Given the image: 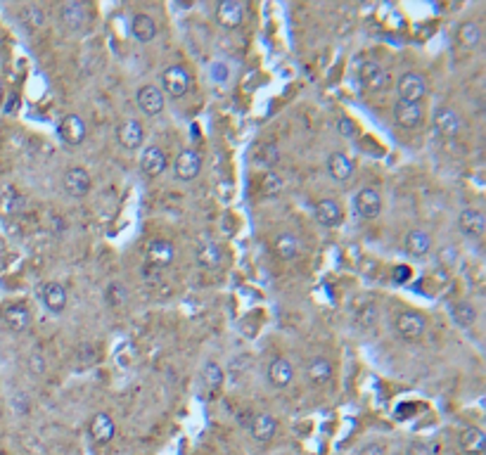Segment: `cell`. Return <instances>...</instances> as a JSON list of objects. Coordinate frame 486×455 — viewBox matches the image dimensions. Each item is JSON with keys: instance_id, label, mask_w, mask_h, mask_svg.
I'll list each match as a JSON object with an SVG mask.
<instances>
[{"instance_id": "1", "label": "cell", "mask_w": 486, "mask_h": 455, "mask_svg": "<svg viewBox=\"0 0 486 455\" xmlns=\"http://www.w3.org/2000/svg\"><path fill=\"white\" fill-rule=\"evenodd\" d=\"M358 81L365 91L380 93L389 86V71L378 62V59H365V62H360V66H358Z\"/></svg>"}, {"instance_id": "2", "label": "cell", "mask_w": 486, "mask_h": 455, "mask_svg": "<svg viewBox=\"0 0 486 455\" xmlns=\"http://www.w3.org/2000/svg\"><path fill=\"white\" fill-rule=\"evenodd\" d=\"M190 86H193V79H190L186 66L181 64L166 66L164 74H161V88H164L161 93L171 95V98H183L190 91Z\"/></svg>"}, {"instance_id": "3", "label": "cell", "mask_w": 486, "mask_h": 455, "mask_svg": "<svg viewBox=\"0 0 486 455\" xmlns=\"http://www.w3.org/2000/svg\"><path fill=\"white\" fill-rule=\"evenodd\" d=\"M396 93H399V100L403 102H420L427 93V81L422 74L406 71L396 81Z\"/></svg>"}, {"instance_id": "4", "label": "cell", "mask_w": 486, "mask_h": 455, "mask_svg": "<svg viewBox=\"0 0 486 455\" xmlns=\"http://www.w3.org/2000/svg\"><path fill=\"white\" fill-rule=\"evenodd\" d=\"M394 121L406 131L420 129L425 121V109L420 102H403L399 100L394 104Z\"/></svg>"}, {"instance_id": "5", "label": "cell", "mask_w": 486, "mask_h": 455, "mask_svg": "<svg viewBox=\"0 0 486 455\" xmlns=\"http://www.w3.org/2000/svg\"><path fill=\"white\" fill-rule=\"evenodd\" d=\"M247 17V3L242 0H223L216 5V21L223 29H238Z\"/></svg>"}, {"instance_id": "6", "label": "cell", "mask_w": 486, "mask_h": 455, "mask_svg": "<svg viewBox=\"0 0 486 455\" xmlns=\"http://www.w3.org/2000/svg\"><path fill=\"white\" fill-rule=\"evenodd\" d=\"M57 136H60V140L64 145L69 147H76L86 140V124L83 119L76 116V114H67L60 121V126H57Z\"/></svg>"}, {"instance_id": "7", "label": "cell", "mask_w": 486, "mask_h": 455, "mask_svg": "<svg viewBox=\"0 0 486 455\" xmlns=\"http://www.w3.org/2000/svg\"><path fill=\"white\" fill-rule=\"evenodd\" d=\"M394 325H396V332H399L406 341L420 339L425 334V327H427L425 318L420 316V313H415V311H403V313H399V318H396Z\"/></svg>"}, {"instance_id": "8", "label": "cell", "mask_w": 486, "mask_h": 455, "mask_svg": "<svg viewBox=\"0 0 486 455\" xmlns=\"http://www.w3.org/2000/svg\"><path fill=\"white\" fill-rule=\"evenodd\" d=\"M173 171H176V178H178V181H195L202 171V156L195 150H183L178 156H176Z\"/></svg>"}, {"instance_id": "9", "label": "cell", "mask_w": 486, "mask_h": 455, "mask_svg": "<svg viewBox=\"0 0 486 455\" xmlns=\"http://www.w3.org/2000/svg\"><path fill=\"white\" fill-rule=\"evenodd\" d=\"M353 209L360 219H378L382 211V197L375 188H363L353 199Z\"/></svg>"}, {"instance_id": "10", "label": "cell", "mask_w": 486, "mask_h": 455, "mask_svg": "<svg viewBox=\"0 0 486 455\" xmlns=\"http://www.w3.org/2000/svg\"><path fill=\"white\" fill-rule=\"evenodd\" d=\"M116 140H119V145L123 147V150H128V152L138 150L145 140L143 126H140L136 119H126V121H121L119 126H116Z\"/></svg>"}, {"instance_id": "11", "label": "cell", "mask_w": 486, "mask_h": 455, "mask_svg": "<svg viewBox=\"0 0 486 455\" xmlns=\"http://www.w3.org/2000/svg\"><path fill=\"white\" fill-rule=\"evenodd\" d=\"M145 259L147 266L154 268V271H161V268L171 266L173 261V244L166 240H152L145 249Z\"/></svg>"}, {"instance_id": "12", "label": "cell", "mask_w": 486, "mask_h": 455, "mask_svg": "<svg viewBox=\"0 0 486 455\" xmlns=\"http://www.w3.org/2000/svg\"><path fill=\"white\" fill-rule=\"evenodd\" d=\"M434 131L441 138H455L460 131V116L458 111L451 107H439L434 111Z\"/></svg>"}, {"instance_id": "13", "label": "cell", "mask_w": 486, "mask_h": 455, "mask_svg": "<svg viewBox=\"0 0 486 455\" xmlns=\"http://www.w3.org/2000/svg\"><path fill=\"white\" fill-rule=\"evenodd\" d=\"M136 100H138L140 111L147 114V116H154V114H159V111L164 109V93H161L159 88L152 86V84H147V86L140 88L138 95H136Z\"/></svg>"}, {"instance_id": "14", "label": "cell", "mask_w": 486, "mask_h": 455, "mask_svg": "<svg viewBox=\"0 0 486 455\" xmlns=\"http://www.w3.org/2000/svg\"><path fill=\"white\" fill-rule=\"evenodd\" d=\"M64 190H67V195L71 197H83L91 192V176H88V171L86 169H81V166H71L67 174H64Z\"/></svg>"}, {"instance_id": "15", "label": "cell", "mask_w": 486, "mask_h": 455, "mask_svg": "<svg viewBox=\"0 0 486 455\" xmlns=\"http://www.w3.org/2000/svg\"><path fill=\"white\" fill-rule=\"evenodd\" d=\"M88 431H91V436H93V441H95V444L105 446V444H109V441L114 439V434H116V424H114L112 415H109V413H95V415H93V420H91V427H88Z\"/></svg>"}, {"instance_id": "16", "label": "cell", "mask_w": 486, "mask_h": 455, "mask_svg": "<svg viewBox=\"0 0 486 455\" xmlns=\"http://www.w3.org/2000/svg\"><path fill=\"white\" fill-rule=\"evenodd\" d=\"M41 301L50 313H62L67 309V289H64L60 282H46L41 287Z\"/></svg>"}, {"instance_id": "17", "label": "cell", "mask_w": 486, "mask_h": 455, "mask_svg": "<svg viewBox=\"0 0 486 455\" xmlns=\"http://www.w3.org/2000/svg\"><path fill=\"white\" fill-rule=\"evenodd\" d=\"M249 431H252V439L259 444H268L270 439L275 436L278 431V422L273 415L268 413H259L252 417V422H249Z\"/></svg>"}, {"instance_id": "18", "label": "cell", "mask_w": 486, "mask_h": 455, "mask_svg": "<svg viewBox=\"0 0 486 455\" xmlns=\"http://www.w3.org/2000/svg\"><path fill=\"white\" fill-rule=\"evenodd\" d=\"M166 169V154L161 147L157 145H152V147H147V150L140 154V171H143L145 176H159L161 171Z\"/></svg>"}, {"instance_id": "19", "label": "cell", "mask_w": 486, "mask_h": 455, "mask_svg": "<svg viewBox=\"0 0 486 455\" xmlns=\"http://www.w3.org/2000/svg\"><path fill=\"white\" fill-rule=\"evenodd\" d=\"M60 19L71 31H81L88 21V10L83 3H64L60 7Z\"/></svg>"}, {"instance_id": "20", "label": "cell", "mask_w": 486, "mask_h": 455, "mask_svg": "<svg viewBox=\"0 0 486 455\" xmlns=\"http://www.w3.org/2000/svg\"><path fill=\"white\" fill-rule=\"evenodd\" d=\"M458 226L462 233L470 237H482L486 230V219L480 209H465V211H460L458 216Z\"/></svg>"}, {"instance_id": "21", "label": "cell", "mask_w": 486, "mask_h": 455, "mask_svg": "<svg viewBox=\"0 0 486 455\" xmlns=\"http://www.w3.org/2000/svg\"><path fill=\"white\" fill-rule=\"evenodd\" d=\"M294 377V370L290 361H285V358H273L268 365V382L275 386V389H285V386H290Z\"/></svg>"}, {"instance_id": "22", "label": "cell", "mask_w": 486, "mask_h": 455, "mask_svg": "<svg viewBox=\"0 0 486 455\" xmlns=\"http://www.w3.org/2000/svg\"><path fill=\"white\" fill-rule=\"evenodd\" d=\"M328 174L333 176L337 183H347L353 176V161L344 152H333L328 156Z\"/></svg>"}, {"instance_id": "23", "label": "cell", "mask_w": 486, "mask_h": 455, "mask_svg": "<svg viewBox=\"0 0 486 455\" xmlns=\"http://www.w3.org/2000/svg\"><path fill=\"white\" fill-rule=\"evenodd\" d=\"M342 206L335 202V199H320L318 204H315V221L320 223V226L325 228H333V226H340L342 223Z\"/></svg>"}, {"instance_id": "24", "label": "cell", "mask_w": 486, "mask_h": 455, "mask_svg": "<svg viewBox=\"0 0 486 455\" xmlns=\"http://www.w3.org/2000/svg\"><path fill=\"white\" fill-rule=\"evenodd\" d=\"M403 247L410 254L413 259H422L427 254L432 251V237L425 233V230H410L406 235V242H403Z\"/></svg>"}, {"instance_id": "25", "label": "cell", "mask_w": 486, "mask_h": 455, "mask_svg": "<svg viewBox=\"0 0 486 455\" xmlns=\"http://www.w3.org/2000/svg\"><path fill=\"white\" fill-rule=\"evenodd\" d=\"M306 377H308V382L315 384V386L330 382V377H333V363L323 356L311 358L306 365Z\"/></svg>"}, {"instance_id": "26", "label": "cell", "mask_w": 486, "mask_h": 455, "mask_svg": "<svg viewBox=\"0 0 486 455\" xmlns=\"http://www.w3.org/2000/svg\"><path fill=\"white\" fill-rule=\"evenodd\" d=\"M460 449L467 455H484L486 451V436L480 427H467L460 431Z\"/></svg>"}, {"instance_id": "27", "label": "cell", "mask_w": 486, "mask_h": 455, "mask_svg": "<svg viewBox=\"0 0 486 455\" xmlns=\"http://www.w3.org/2000/svg\"><path fill=\"white\" fill-rule=\"evenodd\" d=\"M3 320L12 332H24L29 327V323H31V316H29V311L24 309V306L12 304L3 311Z\"/></svg>"}, {"instance_id": "28", "label": "cell", "mask_w": 486, "mask_h": 455, "mask_svg": "<svg viewBox=\"0 0 486 455\" xmlns=\"http://www.w3.org/2000/svg\"><path fill=\"white\" fill-rule=\"evenodd\" d=\"M131 34L136 36V41L140 43H150L157 36V24L150 14H136L133 21H131Z\"/></svg>"}, {"instance_id": "29", "label": "cell", "mask_w": 486, "mask_h": 455, "mask_svg": "<svg viewBox=\"0 0 486 455\" xmlns=\"http://www.w3.org/2000/svg\"><path fill=\"white\" fill-rule=\"evenodd\" d=\"M195 256H197V264H200V268H204V271H216L221 261H223V254H221V249L213 242H202L200 247H197Z\"/></svg>"}, {"instance_id": "30", "label": "cell", "mask_w": 486, "mask_h": 455, "mask_svg": "<svg viewBox=\"0 0 486 455\" xmlns=\"http://www.w3.org/2000/svg\"><path fill=\"white\" fill-rule=\"evenodd\" d=\"M455 39H458V43L462 48L472 50L480 46L482 41V29L477 21H462V24L458 26V34H455Z\"/></svg>"}, {"instance_id": "31", "label": "cell", "mask_w": 486, "mask_h": 455, "mask_svg": "<svg viewBox=\"0 0 486 455\" xmlns=\"http://www.w3.org/2000/svg\"><path fill=\"white\" fill-rule=\"evenodd\" d=\"M254 164L256 166H263V169H270L275 166L280 161V147L275 143H261L259 147L254 150Z\"/></svg>"}, {"instance_id": "32", "label": "cell", "mask_w": 486, "mask_h": 455, "mask_svg": "<svg viewBox=\"0 0 486 455\" xmlns=\"http://www.w3.org/2000/svg\"><path fill=\"white\" fill-rule=\"evenodd\" d=\"M451 318H453V323L458 325V327H472L475 318H477V311H475V306H472V304L458 301V304H453Z\"/></svg>"}, {"instance_id": "33", "label": "cell", "mask_w": 486, "mask_h": 455, "mask_svg": "<svg viewBox=\"0 0 486 455\" xmlns=\"http://www.w3.org/2000/svg\"><path fill=\"white\" fill-rule=\"evenodd\" d=\"M275 254L283 261H292V259H297V254H299V242H297V237L290 235V233H285V235H280L278 240H275Z\"/></svg>"}, {"instance_id": "34", "label": "cell", "mask_w": 486, "mask_h": 455, "mask_svg": "<svg viewBox=\"0 0 486 455\" xmlns=\"http://www.w3.org/2000/svg\"><path fill=\"white\" fill-rule=\"evenodd\" d=\"M19 19L24 21L29 29H41L43 24H46V14H43V10L39 5H24L19 10Z\"/></svg>"}, {"instance_id": "35", "label": "cell", "mask_w": 486, "mask_h": 455, "mask_svg": "<svg viewBox=\"0 0 486 455\" xmlns=\"http://www.w3.org/2000/svg\"><path fill=\"white\" fill-rule=\"evenodd\" d=\"M283 188H285V181H283V176H280V174H275V171H268V174H263V178H261V192L266 197L280 195V192H283Z\"/></svg>"}, {"instance_id": "36", "label": "cell", "mask_w": 486, "mask_h": 455, "mask_svg": "<svg viewBox=\"0 0 486 455\" xmlns=\"http://www.w3.org/2000/svg\"><path fill=\"white\" fill-rule=\"evenodd\" d=\"M128 299V292L126 287L121 285V282H112V285H107L105 289V301L107 306H112V309H119V306H123Z\"/></svg>"}, {"instance_id": "37", "label": "cell", "mask_w": 486, "mask_h": 455, "mask_svg": "<svg viewBox=\"0 0 486 455\" xmlns=\"http://www.w3.org/2000/svg\"><path fill=\"white\" fill-rule=\"evenodd\" d=\"M202 379L207 384V389L216 391L221 384H223V370L218 368V363H207L202 370Z\"/></svg>"}, {"instance_id": "38", "label": "cell", "mask_w": 486, "mask_h": 455, "mask_svg": "<svg viewBox=\"0 0 486 455\" xmlns=\"http://www.w3.org/2000/svg\"><path fill=\"white\" fill-rule=\"evenodd\" d=\"M375 323H378V306H373V304L360 306L356 311V325L360 330H370Z\"/></svg>"}, {"instance_id": "39", "label": "cell", "mask_w": 486, "mask_h": 455, "mask_svg": "<svg viewBox=\"0 0 486 455\" xmlns=\"http://www.w3.org/2000/svg\"><path fill=\"white\" fill-rule=\"evenodd\" d=\"M337 131H340V136L349 138V140L358 136V129H356V124H353L349 116H340V119H337Z\"/></svg>"}, {"instance_id": "40", "label": "cell", "mask_w": 486, "mask_h": 455, "mask_svg": "<svg viewBox=\"0 0 486 455\" xmlns=\"http://www.w3.org/2000/svg\"><path fill=\"white\" fill-rule=\"evenodd\" d=\"M406 455H437V446H430L427 441H413L408 444Z\"/></svg>"}, {"instance_id": "41", "label": "cell", "mask_w": 486, "mask_h": 455, "mask_svg": "<svg viewBox=\"0 0 486 455\" xmlns=\"http://www.w3.org/2000/svg\"><path fill=\"white\" fill-rule=\"evenodd\" d=\"M46 358H43L41 354H31L29 356V370L34 372V375H43V372H46Z\"/></svg>"}, {"instance_id": "42", "label": "cell", "mask_w": 486, "mask_h": 455, "mask_svg": "<svg viewBox=\"0 0 486 455\" xmlns=\"http://www.w3.org/2000/svg\"><path fill=\"white\" fill-rule=\"evenodd\" d=\"M211 76L213 81H218V84H223V81L228 79V66L223 62H216L211 66Z\"/></svg>"}, {"instance_id": "43", "label": "cell", "mask_w": 486, "mask_h": 455, "mask_svg": "<svg viewBox=\"0 0 486 455\" xmlns=\"http://www.w3.org/2000/svg\"><path fill=\"white\" fill-rule=\"evenodd\" d=\"M358 455H387V451L382 444H365L363 449L358 451Z\"/></svg>"}, {"instance_id": "44", "label": "cell", "mask_w": 486, "mask_h": 455, "mask_svg": "<svg viewBox=\"0 0 486 455\" xmlns=\"http://www.w3.org/2000/svg\"><path fill=\"white\" fill-rule=\"evenodd\" d=\"M408 278H410V271H408L406 266H399L394 271V282H406Z\"/></svg>"}, {"instance_id": "45", "label": "cell", "mask_w": 486, "mask_h": 455, "mask_svg": "<svg viewBox=\"0 0 486 455\" xmlns=\"http://www.w3.org/2000/svg\"><path fill=\"white\" fill-rule=\"evenodd\" d=\"M0 98H3V84H0Z\"/></svg>"}]
</instances>
